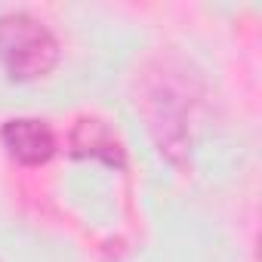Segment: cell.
Here are the masks:
<instances>
[{"label": "cell", "instance_id": "cell-2", "mask_svg": "<svg viewBox=\"0 0 262 262\" xmlns=\"http://www.w3.org/2000/svg\"><path fill=\"white\" fill-rule=\"evenodd\" d=\"M148 126L164 158L182 164L188 155V126H185V105L170 86H155L148 96Z\"/></svg>", "mask_w": 262, "mask_h": 262}, {"label": "cell", "instance_id": "cell-1", "mask_svg": "<svg viewBox=\"0 0 262 262\" xmlns=\"http://www.w3.org/2000/svg\"><path fill=\"white\" fill-rule=\"evenodd\" d=\"M0 62L13 80L47 77L59 62V40L28 13L0 16Z\"/></svg>", "mask_w": 262, "mask_h": 262}, {"label": "cell", "instance_id": "cell-3", "mask_svg": "<svg viewBox=\"0 0 262 262\" xmlns=\"http://www.w3.org/2000/svg\"><path fill=\"white\" fill-rule=\"evenodd\" d=\"M0 142L4 148L19 161V164H28V167H37V164H47L56 151V136L53 129L43 123V120H34V117H16V120H7L4 129H0Z\"/></svg>", "mask_w": 262, "mask_h": 262}, {"label": "cell", "instance_id": "cell-4", "mask_svg": "<svg viewBox=\"0 0 262 262\" xmlns=\"http://www.w3.org/2000/svg\"><path fill=\"white\" fill-rule=\"evenodd\" d=\"M74 155H90V158H102L111 167L123 164V148L114 139V133L102 123V120H80L74 136H71Z\"/></svg>", "mask_w": 262, "mask_h": 262}]
</instances>
